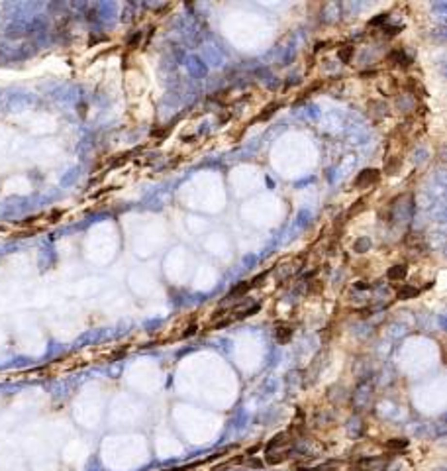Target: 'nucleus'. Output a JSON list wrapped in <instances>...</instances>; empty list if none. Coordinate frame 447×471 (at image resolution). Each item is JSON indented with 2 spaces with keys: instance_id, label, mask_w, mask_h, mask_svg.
<instances>
[{
  "instance_id": "f257e3e1",
  "label": "nucleus",
  "mask_w": 447,
  "mask_h": 471,
  "mask_svg": "<svg viewBox=\"0 0 447 471\" xmlns=\"http://www.w3.org/2000/svg\"><path fill=\"white\" fill-rule=\"evenodd\" d=\"M379 179H381V171H379V169H363V171L357 175V179L353 181V185H355L357 188H369V186L377 185Z\"/></svg>"
},
{
  "instance_id": "f03ea898",
  "label": "nucleus",
  "mask_w": 447,
  "mask_h": 471,
  "mask_svg": "<svg viewBox=\"0 0 447 471\" xmlns=\"http://www.w3.org/2000/svg\"><path fill=\"white\" fill-rule=\"evenodd\" d=\"M292 334H294V328H292L290 324H279V326L275 328V340H277L279 344H286V342H290Z\"/></svg>"
},
{
  "instance_id": "7ed1b4c3",
  "label": "nucleus",
  "mask_w": 447,
  "mask_h": 471,
  "mask_svg": "<svg viewBox=\"0 0 447 471\" xmlns=\"http://www.w3.org/2000/svg\"><path fill=\"white\" fill-rule=\"evenodd\" d=\"M386 61H388L390 65H396V67H408V65L412 63V59L406 57V53H404L402 50H394V51L386 57Z\"/></svg>"
},
{
  "instance_id": "20e7f679",
  "label": "nucleus",
  "mask_w": 447,
  "mask_h": 471,
  "mask_svg": "<svg viewBox=\"0 0 447 471\" xmlns=\"http://www.w3.org/2000/svg\"><path fill=\"white\" fill-rule=\"evenodd\" d=\"M406 275H408V267L406 265H392V267H388V271H386V277H388V281H394V283H400V281H404L406 279Z\"/></svg>"
},
{
  "instance_id": "39448f33",
  "label": "nucleus",
  "mask_w": 447,
  "mask_h": 471,
  "mask_svg": "<svg viewBox=\"0 0 447 471\" xmlns=\"http://www.w3.org/2000/svg\"><path fill=\"white\" fill-rule=\"evenodd\" d=\"M379 90H381L382 94H386V97H392V94L398 92V81L392 79V77H386V79L381 83Z\"/></svg>"
},
{
  "instance_id": "423d86ee",
  "label": "nucleus",
  "mask_w": 447,
  "mask_h": 471,
  "mask_svg": "<svg viewBox=\"0 0 447 471\" xmlns=\"http://www.w3.org/2000/svg\"><path fill=\"white\" fill-rule=\"evenodd\" d=\"M420 295V291L412 285H402L398 291H396V297H398L400 301H410V299H416Z\"/></svg>"
},
{
  "instance_id": "0eeeda50",
  "label": "nucleus",
  "mask_w": 447,
  "mask_h": 471,
  "mask_svg": "<svg viewBox=\"0 0 447 471\" xmlns=\"http://www.w3.org/2000/svg\"><path fill=\"white\" fill-rule=\"evenodd\" d=\"M251 289V285H249V281H241V283H237V285L230 291V295L226 297V299H235V297H243L247 291Z\"/></svg>"
},
{
  "instance_id": "6e6552de",
  "label": "nucleus",
  "mask_w": 447,
  "mask_h": 471,
  "mask_svg": "<svg viewBox=\"0 0 447 471\" xmlns=\"http://www.w3.org/2000/svg\"><path fill=\"white\" fill-rule=\"evenodd\" d=\"M279 108H281V102H271V104H267V106L263 108V112H261V114H259L255 120L265 122V120H269V118H271V116H273V114H275Z\"/></svg>"
},
{
  "instance_id": "1a4fd4ad",
  "label": "nucleus",
  "mask_w": 447,
  "mask_h": 471,
  "mask_svg": "<svg viewBox=\"0 0 447 471\" xmlns=\"http://www.w3.org/2000/svg\"><path fill=\"white\" fill-rule=\"evenodd\" d=\"M406 446H408V440H404V438H392V440L386 442V448L392 450V452H400Z\"/></svg>"
},
{
  "instance_id": "9d476101",
  "label": "nucleus",
  "mask_w": 447,
  "mask_h": 471,
  "mask_svg": "<svg viewBox=\"0 0 447 471\" xmlns=\"http://www.w3.org/2000/svg\"><path fill=\"white\" fill-rule=\"evenodd\" d=\"M337 467H339V461L331 459V461H326L318 467H310V471H337Z\"/></svg>"
},
{
  "instance_id": "9b49d317",
  "label": "nucleus",
  "mask_w": 447,
  "mask_h": 471,
  "mask_svg": "<svg viewBox=\"0 0 447 471\" xmlns=\"http://www.w3.org/2000/svg\"><path fill=\"white\" fill-rule=\"evenodd\" d=\"M351 53H353V45H343L341 50L337 51V55H339V59H341L343 63H349V59H351Z\"/></svg>"
},
{
  "instance_id": "f8f14e48",
  "label": "nucleus",
  "mask_w": 447,
  "mask_h": 471,
  "mask_svg": "<svg viewBox=\"0 0 447 471\" xmlns=\"http://www.w3.org/2000/svg\"><path fill=\"white\" fill-rule=\"evenodd\" d=\"M369 248H371L369 238H359V240L355 242V246H353V250H355L357 253H365V252H369Z\"/></svg>"
},
{
  "instance_id": "ddd939ff",
  "label": "nucleus",
  "mask_w": 447,
  "mask_h": 471,
  "mask_svg": "<svg viewBox=\"0 0 447 471\" xmlns=\"http://www.w3.org/2000/svg\"><path fill=\"white\" fill-rule=\"evenodd\" d=\"M365 210V199H359L351 208H349V212H347V218H351V216H357L359 212H363Z\"/></svg>"
},
{
  "instance_id": "4468645a",
  "label": "nucleus",
  "mask_w": 447,
  "mask_h": 471,
  "mask_svg": "<svg viewBox=\"0 0 447 471\" xmlns=\"http://www.w3.org/2000/svg\"><path fill=\"white\" fill-rule=\"evenodd\" d=\"M261 310V303H255L251 308H247V310H243V312H239L235 318H249V316H253L255 312H259Z\"/></svg>"
},
{
  "instance_id": "2eb2a0df",
  "label": "nucleus",
  "mask_w": 447,
  "mask_h": 471,
  "mask_svg": "<svg viewBox=\"0 0 447 471\" xmlns=\"http://www.w3.org/2000/svg\"><path fill=\"white\" fill-rule=\"evenodd\" d=\"M267 275H269V271H263V273H261V275H257V277H255L253 281H249L251 289H253V287H259V285H263V281L267 279Z\"/></svg>"
},
{
  "instance_id": "dca6fc26",
  "label": "nucleus",
  "mask_w": 447,
  "mask_h": 471,
  "mask_svg": "<svg viewBox=\"0 0 447 471\" xmlns=\"http://www.w3.org/2000/svg\"><path fill=\"white\" fill-rule=\"evenodd\" d=\"M382 22H386V14H381L379 18H375V20L371 22V26H377V24H382Z\"/></svg>"
},
{
  "instance_id": "f3484780",
  "label": "nucleus",
  "mask_w": 447,
  "mask_h": 471,
  "mask_svg": "<svg viewBox=\"0 0 447 471\" xmlns=\"http://www.w3.org/2000/svg\"><path fill=\"white\" fill-rule=\"evenodd\" d=\"M357 289H371V285H367V283H357Z\"/></svg>"
},
{
  "instance_id": "a211bd4d",
  "label": "nucleus",
  "mask_w": 447,
  "mask_h": 471,
  "mask_svg": "<svg viewBox=\"0 0 447 471\" xmlns=\"http://www.w3.org/2000/svg\"><path fill=\"white\" fill-rule=\"evenodd\" d=\"M171 471H184V469H171Z\"/></svg>"
}]
</instances>
